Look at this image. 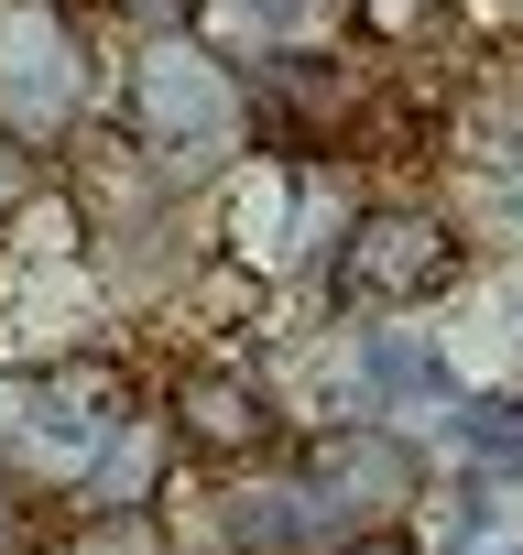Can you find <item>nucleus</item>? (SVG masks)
<instances>
[{
	"label": "nucleus",
	"instance_id": "nucleus-1",
	"mask_svg": "<svg viewBox=\"0 0 523 555\" xmlns=\"http://www.w3.org/2000/svg\"><path fill=\"white\" fill-rule=\"evenodd\" d=\"M120 99H131V131L164 153V175H207L240 142V66L218 44H196V23L186 34H142Z\"/></svg>",
	"mask_w": 523,
	"mask_h": 555
},
{
	"label": "nucleus",
	"instance_id": "nucleus-2",
	"mask_svg": "<svg viewBox=\"0 0 523 555\" xmlns=\"http://www.w3.org/2000/svg\"><path fill=\"white\" fill-rule=\"evenodd\" d=\"M306 501H317V522H328V544L339 533H371V522H404L414 501H425V447L393 425V414H339V425H317L306 436Z\"/></svg>",
	"mask_w": 523,
	"mask_h": 555
},
{
	"label": "nucleus",
	"instance_id": "nucleus-3",
	"mask_svg": "<svg viewBox=\"0 0 523 555\" xmlns=\"http://www.w3.org/2000/svg\"><path fill=\"white\" fill-rule=\"evenodd\" d=\"M458 272H469V240H458L436 207H360V218L339 229L328 284H339V306H360V317H404V306H436Z\"/></svg>",
	"mask_w": 523,
	"mask_h": 555
},
{
	"label": "nucleus",
	"instance_id": "nucleus-4",
	"mask_svg": "<svg viewBox=\"0 0 523 555\" xmlns=\"http://www.w3.org/2000/svg\"><path fill=\"white\" fill-rule=\"evenodd\" d=\"M88 109V55L55 0H0V131L55 142Z\"/></svg>",
	"mask_w": 523,
	"mask_h": 555
},
{
	"label": "nucleus",
	"instance_id": "nucleus-5",
	"mask_svg": "<svg viewBox=\"0 0 523 555\" xmlns=\"http://www.w3.org/2000/svg\"><path fill=\"white\" fill-rule=\"evenodd\" d=\"M175 447H196V457H262V447H273V392H262L251 371H186L175 382Z\"/></svg>",
	"mask_w": 523,
	"mask_h": 555
},
{
	"label": "nucleus",
	"instance_id": "nucleus-6",
	"mask_svg": "<svg viewBox=\"0 0 523 555\" xmlns=\"http://www.w3.org/2000/svg\"><path fill=\"white\" fill-rule=\"evenodd\" d=\"M218 533H229V555H328V522H317V501H306V479H240L229 501H218Z\"/></svg>",
	"mask_w": 523,
	"mask_h": 555
},
{
	"label": "nucleus",
	"instance_id": "nucleus-7",
	"mask_svg": "<svg viewBox=\"0 0 523 555\" xmlns=\"http://www.w3.org/2000/svg\"><path fill=\"white\" fill-rule=\"evenodd\" d=\"M295 229V175L284 164H240V185H229V250L251 261V272H284V240Z\"/></svg>",
	"mask_w": 523,
	"mask_h": 555
},
{
	"label": "nucleus",
	"instance_id": "nucleus-8",
	"mask_svg": "<svg viewBox=\"0 0 523 555\" xmlns=\"http://www.w3.org/2000/svg\"><path fill=\"white\" fill-rule=\"evenodd\" d=\"M77 555H175V533H164L153 501H99L77 522Z\"/></svg>",
	"mask_w": 523,
	"mask_h": 555
},
{
	"label": "nucleus",
	"instance_id": "nucleus-9",
	"mask_svg": "<svg viewBox=\"0 0 523 555\" xmlns=\"http://www.w3.org/2000/svg\"><path fill=\"white\" fill-rule=\"evenodd\" d=\"M469 533H490V544H523V447H501V457L469 479Z\"/></svg>",
	"mask_w": 523,
	"mask_h": 555
},
{
	"label": "nucleus",
	"instance_id": "nucleus-10",
	"mask_svg": "<svg viewBox=\"0 0 523 555\" xmlns=\"http://www.w3.org/2000/svg\"><path fill=\"white\" fill-rule=\"evenodd\" d=\"M349 23H360V44H425V34H447V0H349Z\"/></svg>",
	"mask_w": 523,
	"mask_h": 555
},
{
	"label": "nucleus",
	"instance_id": "nucleus-11",
	"mask_svg": "<svg viewBox=\"0 0 523 555\" xmlns=\"http://www.w3.org/2000/svg\"><path fill=\"white\" fill-rule=\"evenodd\" d=\"M44 185V142H23V131H0V229H12V207Z\"/></svg>",
	"mask_w": 523,
	"mask_h": 555
},
{
	"label": "nucleus",
	"instance_id": "nucleus-12",
	"mask_svg": "<svg viewBox=\"0 0 523 555\" xmlns=\"http://www.w3.org/2000/svg\"><path fill=\"white\" fill-rule=\"evenodd\" d=\"M328 555H425V544H414V533H404V522H371V533H339V544H328Z\"/></svg>",
	"mask_w": 523,
	"mask_h": 555
},
{
	"label": "nucleus",
	"instance_id": "nucleus-13",
	"mask_svg": "<svg viewBox=\"0 0 523 555\" xmlns=\"http://www.w3.org/2000/svg\"><path fill=\"white\" fill-rule=\"evenodd\" d=\"M120 12H131L142 34H186V23H196V0H120Z\"/></svg>",
	"mask_w": 523,
	"mask_h": 555
},
{
	"label": "nucleus",
	"instance_id": "nucleus-14",
	"mask_svg": "<svg viewBox=\"0 0 523 555\" xmlns=\"http://www.w3.org/2000/svg\"><path fill=\"white\" fill-rule=\"evenodd\" d=\"M0 555H34V522H23V490L0 479Z\"/></svg>",
	"mask_w": 523,
	"mask_h": 555
}]
</instances>
